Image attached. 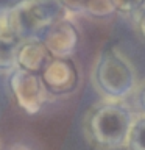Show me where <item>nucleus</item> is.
I'll use <instances>...</instances> for the list:
<instances>
[{"label": "nucleus", "mask_w": 145, "mask_h": 150, "mask_svg": "<svg viewBox=\"0 0 145 150\" xmlns=\"http://www.w3.org/2000/svg\"><path fill=\"white\" fill-rule=\"evenodd\" d=\"M111 2H112V5H114L117 13L134 16V14L142 8L145 0H111Z\"/></svg>", "instance_id": "12"}, {"label": "nucleus", "mask_w": 145, "mask_h": 150, "mask_svg": "<svg viewBox=\"0 0 145 150\" xmlns=\"http://www.w3.org/2000/svg\"><path fill=\"white\" fill-rule=\"evenodd\" d=\"M19 44L0 39V74H9L16 69V52Z\"/></svg>", "instance_id": "10"}, {"label": "nucleus", "mask_w": 145, "mask_h": 150, "mask_svg": "<svg viewBox=\"0 0 145 150\" xmlns=\"http://www.w3.org/2000/svg\"><path fill=\"white\" fill-rule=\"evenodd\" d=\"M126 150H145V114H137L130 130Z\"/></svg>", "instance_id": "9"}, {"label": "nucleus", "mask_w": 145, "mask_h": 150, "mask_svg": "<svg viewBox=\"0 0 145 150\" xmlns=\"http://www.w3.org/2000/svg\"><path fill=\"white\" fill-rule=\"evenodd\" d=\"M0 39L11 42V44H20L16 28L13 22L11 6H0Z\"/></svg>", "instance_id": "8"}, {"label": "nucleus", "mask_w": 145, "mask_h": 150, "mask_svg": "<svg viewBox=\"0 0 145 150\" xmlns=\"http://www.w3.org/2000/svg\"><path fill=\"white\" fill-rule=\"evenodd\" d=\"M114 13L117 11L111 0H91L86 5L83 14L94 19H106V17H111Z\"/></svg>", "instance_id": "11"}, {"label": "nucleus", "mask_w": 145, "mask_h": 150, "mask_svg": "<svg viewBox=\"0 0 145 150\" xmlns=\"http://www.w3.org/2000/svg\"><path fill=\"white\" fill-rule=\"evenodd\" d=\"M91 81L103 100H126L137 88L133 63L115 47L98 53L92 66Z\"/></svg>", "instance_id": "2"}, {"label": "nucleus", "mask_w": 145, "mask_h": 150, "mask_svg": "<svg viewBox=\"0 0 145 150\" xmlns=\"http://www.w3.org/2000/svg\"><path fill=\"white\" fill-rule=\"evenodd\" d=\"M134 119L136 112L125 100H101L84 116V136L95 150L125 149Z\"/></svg>", "instance_id": "1"}, {"label": "nucleus", "mask_w": 145, "mask_h": 150, "mask_svg": "<svg viewBox=\"0 0 145 150\" xmlns=\"http://www.w3.org/2000/svg\"><path fill=\"white\" fill-rule=\"evenodd\" d=\"M134 106L137 114H145V80H142L134 91Z\"/></svg>", "instance_id": "13"}, {"label": "nucleus", "mask_w": 145, "mask_h": 150, "mask_svg": "<svg viewBox=\"0 0 145 150\" xmlns=\"http://www.w3.org/2000/svg\"><path fill=\"white\" fill-rule=\"evenodd\" d=\"M8 88L16 105L30 116L37 114L50 97L41 75L17 67L8 74Z\"/></svg>", "instance_id": "4"}, {"label": "nucleus", "mask_w": 145, "mask_h": 150, "mask_svg": "<svg viewBox=\"0 0 145 150\" xmlns=\"http://www.w3.org/2000/svg\"><path fill=\"white\" fill-rule=\"evenodd\" d=\"M41 39L53 58H72L81 41V33L77 23L67 16L47 28Z\"/></svg>", "instance_id": "6"}, {"label": "nucleus", "mask_w": 145, "mask_h": 150, "mask_svg": "<svg viewBox=\"0 0 145 150\" xmlns=\"http://www.w3.org/2000/svg\"><path fill=\"white\" fill-rule=\"evenodd\" d=\"M41 78L50 97H63L77 91L80 70L72 58H51Z\"/></svg>", "instance_id": "5"}, {"label": "nucleus", "mask_w": 145, "mask_h": 150, "mask_svg": "<svg viewBox=\"0 0 145 150\" xmlns=\"http://www.w3.org/2000/svg\"><path fill=\"white\" fill-rule=\"evenodd\" d=\"M11 14L20 41L41 38L47 28L70 16L61 0H19L11 6Z\"/></svg>", "instance_id": "3"}, {"label": "nucleus", "mask_w": 145, "mask_h": 150, "mask_svg": "<svg viewBox=\"0 0 145 150\" xmlns=\"http://www.w3.org/2000/svg\"><path fill=\"white\" fill-rule=\"evenodd\" d=\"M0 150H2V142H0Z\"/></svg>", "instance_id": "17"}, {"label": "nucleus", "mask_w": 145, "mask_h": 150, "mask_svg": "<svg viewBox=\"0 0 145 150\" xmlns=\"http://www.w3.org/2000/svg\"><path fill=\"white\" fill-rule=\"evenodd\" d=\"M134 28L137 31V35L145 41V3L142 5V8L134 14Z\"/></svg>", "instance_id": "14"}, {"label": "nucleus", "mask_w": 145, "mask_h": 150, "mask_svg": "<svg viewBox=\"0 0 145 150\" xmlns=\"http://www.w3.org/2000/svg\"><path fill=\"white\" fill-rule=\"evenodd\" d=\"M91 0H61V3L67 8L69 13H84V8Z\"/></svg>", "instance_id": "15"}, {"label": "nucleus", "mask_w": 145, "mask_h": 150, "mask_svg": "<svg viewBox=\"0 0 145 150\" xmlns=\"http://www.w3.org/2000/svg\"><path fill=\"white\" fill-rule=\"evenodd\" d=\"M9 150H33V149L28 147V145H25V144L17 142V144H13L11 147H9Z\"/></svg>", "instance_id": "16"}, {"label": "nucleus", "mask_w": 145, "mask_h": 150, "mask_svg": "<svg viewBox=\"0 0 145 150\" xmlns=\"http://www.w3.org/2000/svg\"><path fill=\"white\" fill-rule=\"evenodd\" d=\"M51 58L53 56L50 55L44 41L41 38H31V39L22 41L17 45L16 67L20 70H25V72L41 75Z\"/></svg>", "instance_id": "7"}]
</instances>
